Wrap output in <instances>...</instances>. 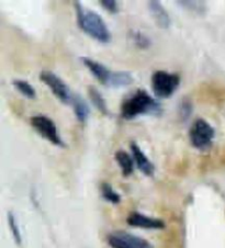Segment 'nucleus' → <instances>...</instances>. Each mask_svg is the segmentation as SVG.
I'll return each instance as SVG.
<instances>
[{"label":"nucleus","mask_w":225,"mask_h":248,"mask_svg":"<svg viewBox=\"0 0 225 248\" xmlns=\"http://www.w3.org/2000/svg\"><path fill=\"white\" fill-rule=\"evenodd\" d=\"M193 112V105L189 101L183 100L180 106V115L182 119H188L189 115Z\"/></svg>","instance_id":"obj_21"},{"label":"nucleus","mask_w":225,"mask_h":248,"mask_svg":"<svg viewBox=\"0 0 225 248\" xmlns=\"http://www.w3.org/2000/svg\"><path fill=\"white\" fill-rule=\"evenodd\" d=\"M70 105L73 106L75 115H76L78 121L81 123H85L90 114V109L87 101L81 96L75 93L73 94V99H72V102H70Z\"/></svg>","instance_id":"obj_12"},{"label":"nucleus","mask_w":225,"mask_h":248,"mask_svg":"<svg viewBox=\"0 0 225 248\" xmlns=\"http://www.w3.org/2000/svg\"><path fill=\"white\" fill-rule=\"evenodd\" d=\"M8 224H9L10 231L12 233V236H14V239L16 244L18 246H20L22 244V236H21V232H20L19 225L16 223V218L15 217V214L12 212L8 213Z\"/></svg>","instance_id":"obj_18"},{"label":"nucleus","mask_w":225,"mask_h":248,"mask_svg":"<svg viewBox=\"0 0 225 248\" xmlns=\"http://www.w3.org/2000/svg\"><path fill=\"white\" fill-rule=\"evenodd\" d=\"M88 94L91 102L94 103L96 108H97L102 114L109 115V109H108L106 99L103 98L101 93H100L96 87L94 86L88 87Z\"/></svg>","instance_id":"obj_14"},{"label":"nucleus","mask_w":225,"mask_h":248,"mask_svg":"<svg viewBox=\"0 0 225 248\" xmlns=\"http://www.w3.org/2000/svg\"><path fill=\"white\" fill-rule=\"evenodd\" d=\"M100 3H101V6L105 8L106 10L109 11L110 14H116L119 10L118 2H116L115 0H101Z\"/></svg>","instance_id":"obj_20"},{"label":"nucleus","mask_w":225,"mask_h":248,"mask_svg":"<svg viewBox=\"0 0 225 248\" xmlns=\"http://www.w3.org/2000/svg\"><path fill=\"white\" fill-rule=\"evenodd\" d=\"M114 157L121 170H122L123 176L129 177L132 175L133 170H134V159H133V157L124 151H118L115 153Z\"/></svg>","instance_id":"obj_13"},{"label":"nucleus","mask_w":225,"mask_h":248,"mask_svg":"<svg viewBox=\"0 0 225 248\" xmlns=\"http://www.w3.org/2000/svg\"><path fill=\"white\" fill-rule=\"evenodd\" d=\"M75 10L77 16L78 27L86 34L101 43H109L111 41V32L103 21L102 16L93 10H85L80 2L75 1Z\"/></svg>","instance_id":"obj_2"},{"label":"nucleus","mask_w":225,"mask_h":248,"mask_svg":"<svg viewBox=\"0 0 225 248\" xmlns=\"http://www.w3.org/2000/svg\"><path fill=\"white\" fill-rule=\"evenodd\" d=\"M40 79L51 89L52 93L61 102L66 103V105L72 102L73 93H70L69 87L55 73L51 72V70H43L40 74Z\"/></svg>","instance_id":"obj_6"},{"label":"nucleus","mask_w":225,"mask_h":248,"mask_svg":"<svg viewBox=\"0 0 225 248\" xmlns=\"http://www.w3.org/2000/svg\"><path fill=\"white\" fill-rule=\"evenodd\" d=\"M127 221L129 225L145 230H161L165 227V223L160 218L149 217L139 212L131 213Z\"/></svg>","instance_id":"obj_9"},{"label":"nucleus","mask_w":225,"mask_h":248,"mask_svg":"<svg viewBox=\"0 0 225 248\" xmlns=\"http://www.w3.org/2000/svg\"><path fill=\"white\" fill-rule=\"evenodd\" d=\"M161 106L156 99L148 94L146 90L139 89L124 99L121 105V117L124 120H132L140 115H161Z\"/></svg>","instance_id":"obj_1"},{"label":"nucleus","mask_w":225,"mask_h":248,"mask_svg":"<svg viewBox=\"0 0 225 248\" xmlns=\"http://www.w3.org/2000/svg\"><path fill=\"white\" fill-rule=\"evenodd\" d=\"M133 80L134 79H133V76L131 75V73L114 72L110 87H115V88H120V87H127V86H130L133 82Z\"/></svg>","instance_id":"obj_15"},{"label":"nucleus","mask_w":225,"mask_h":248,"mask_svg":"<svg viewBox=\"0 0 225 248\" xmlns=\"http://www.w3.org/2000/svg\"><path fill=\"white\" fill-rule=\"evenodd\" d=\"M214 136L215 131L213 126L203 119L195 120L189 131L190 142L199 151H207L211 147Z\"/></svg>","instance_id":"obj_4"},{"label":"nucleus","mask_w":225,"mask_h":248,"mask_svg":"<svg viewBox=\"0 0 225 248\" xmlns=\"http://www.w3.org/2000/svg\"><path fill=\"white\" fill-rule=\"evenodd\" d=\"M130 148L132 152V157L133 159H134V163L136 164L137 168H139L145 176L152 177L154 175V172H155V167H154L153 163L147 158V156L144 154L143 151L141 150L135 142L131 143Z\"/></svg>","instance_id":"obj_10"},{"label":"nucleus","mask_w":225,"mask_h":248,"mask_svg":"<svg viewBox=\"0 0 225 248\" xmlns=\"http://www.w3.org/2000/svg\"><path fill=\"white\" fill-rule=\"evenodd\" d=\"M101 194L107 201L111 202L112 204H118L121 201V197L119 193H116L113 188L109 184H102L101 186Z\"/></svg>","instance_id":"obj_19"},{"label":"nucleus","mask_w":225,"mask_h":248,"mask_svg":"<svg viewBox=\"0 0 225 248\" xmlns=\"http://www.w3.org/2000/svg\"><path fill=\"white\" fill-rule=\"evenodd\" d=\"M81 62L87 68L90 70L93 76L98 79L102 85L111 86L112 78H113L114 72H111L109 68H107L105 65L99 63L97 61H94L88 57H81Z\"/></svg>","instance_id":"obj_8"},{"label":"nucleus","mask_w":225,"mask_h":248,"mask_svg":"<svg viewBox=\"0 0 225 248\" xmlns=\"http://www.w3.org/2000/svg\"><path fill=\"white\" fill-rule=\"evenodd\" d=\"M30 123L33 129L39 133L43 139L48 140L53 145L64 147L65 143L62 140L58 133L57 126L55 122L52 119H49L47 115H34L30 119Z\"/></svg>","instance_id":"obj_5"},{"label":"nucleus","mask_w":225,"mask_h":248,"mask_svg":"<svg viewBox=\"0 0 225 248\" xmlns=\"http://www.w3.org/2000/svg\"><path fill=\"white\" fill-rule=\"evenodd\" d=\"M148 9L151 11L153 19L155 20L158 27L161 29H164V30L170 27V24H172V19H170L167 10L165 9L164 6H162L160 1H155V0L148 1Z\"/></svg>","instance_id":"obj_11"},{"label":"nucleus","mask_w":225,"mask_h":248,"mask_svg":"<svg viewBox=\"0 0 225 248\" xmlns=\"http://www.w3.org/2000/svg\"><path fill=\"white\" fill-rule=\"evenodd\" d=\"M108 243L112 248H153L146 239L127 232H114L108 237Z\"/></svg>","instance_id":"obj_7"},{"label":"nucleus","mask_w":225,"mask_h":248,"mask_svg":"<svg viewBox=\"0 0 225 248\" xmlns=\"http://www.w3.org/2000/svg\"><path fill=\"white\" fill-rule=\"evenodd\" d=\"M12 85L15 86V88L18 90L20 93L23 94V96L27 97L28 99H34L36 97L35 89L33 88L28 81L22 79H15L12 80Z\"/></svg>","instance_id":"obj_16"},{"label":"nucleus","mask_w":225,"mask_h":248,"mask_svg":"<svg viewBox=\"0 0 225 248\" xmlns=\"http://www.w3.org/2000/svg\"><path fill=\"white\" fill-rule=\"evenodd\" d=\"M130 39L133 42V44H134L135 46L139 48H143V49L148 48L152 44L151 39H149L147 35H145L144 33H142L140 31H131Z\"/></svg>","instance_id":"obj_17"},{"label":"nucleus","mask_w":225,"mask_h":248,"mask_svg":"<svg viewBox=\"0 0 225 248\" xmlns=\"http://www.w3.org/2000/svg\"><path fill=\"white\" fill-rule=\"evenodd\" d=\"M180 85L178 74L157 70L152 76V89L156 98L167 99L172 97Z\"/></svg>","instance_id":"obj_3"}]
</instances>
